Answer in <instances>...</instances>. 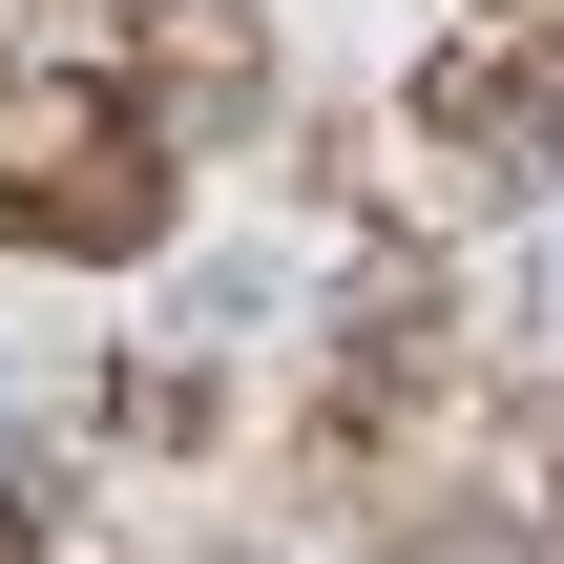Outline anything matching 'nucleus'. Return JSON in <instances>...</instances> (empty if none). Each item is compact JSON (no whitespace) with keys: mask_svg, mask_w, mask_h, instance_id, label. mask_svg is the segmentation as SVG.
Returning a JSON list of instances; mask_svg holds the SVG:
<instances>
[{"mask_svg":"<svg viewBox=\"0 0 564 564\" xmlns=\"http://www.w3.org/2000/svg\"><path fill=\"white\" fill-rule=\"evenodd\" d=\"M398 126H419V167H460L481 209H544L564 188V21H460V42H419Z\"/></svg>","mask_w":564,"mask_h":564,"instance_id":"nucleus-1","label":"nucleus"},{"mask_svg":"<svg viewBox=\"0 0 564 564\" xmlns=\"http://www.w3.org/2000/svg\"><path fill=\"white\" fill-rule=\"evenodd\" d=\"M105 84H126L188 167H230V147L293 126V42H272V0H126V21H105Z\"/></svg>","mask_w":564,"mask_h":564,"instance_id":"nucleus-2","label":"nucleus"},{"mask_svg":"<svg viewBox=\"0 0 564 564\" xmlns=\"http://www.w3.org/2000/svg\"><path fill=\"white\" fill-rule=\"evenodd\" d=\"M105 440H126V460H209V440H230V377H209V356H105Z\"/></svg>","mask_w":564,"mask_h":564,"instance_id":"nucleus-3","label":"nucleus"},{"mask_svg":"<svg viewBox=\"0 0 564 564\" xmlns=\"http://www.w3.org/2000/svg\"><path fill=\"white\" fill-rule=\"evenodd\" d=\"M84 544V502H63V460H21V481H0V564H63Z\"/></svg>","mask_w":564,"mask_h":564,"instance_id":"nucleus-4","label":"nucleus"}]
</instances>
